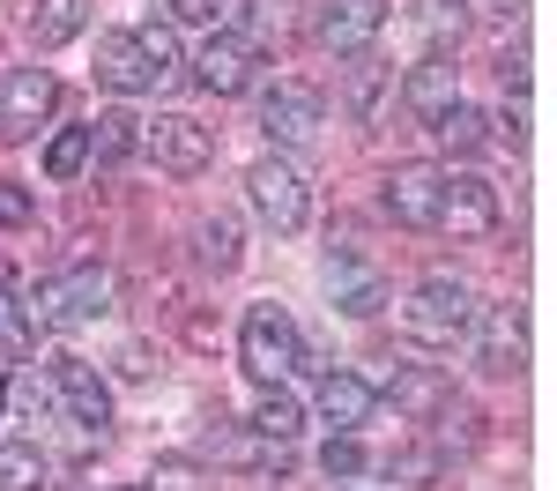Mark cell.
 I'll return each instance as SVG.
<instances>
[{"mask_svg":"<svg viewBox=\"0 0 557 491\" xmlns=\"http://www.w3.org/2000/svg\"><path fill=\"white\" fill-rule=\"evenodd\" d=\"M238 357H246V372H253L260 388H283V372H298V365H305L298 320H290L283 306H253V312H246V328H238Z\"/></svg>","mask_w":557,"mask_h":491,"instance_id":"1","label":"cell"},{"mask_svg":"<svg viewBox=\"0 0 557 491\" xmlns=\"http://www.w3.org/2000/svg\"><path fill=\"white\" fill-rule=\"evenodd\" d=\"M312 30H320L327 52H364V45L386 30V0H327Z\"/></svg>","mask_w":557,"mask_h":491,"instance_id":"12","label":"cell"},{"mask_svg":"<svg viewBox=\"0 0 557 491\" xmlns=\"http://www.w3.org/2000/svg\"><path fill=\"white\" fill-rule=\"evenodd\" d=\"M134 149H141V120H134V112H104V120L89 127V157H97V164H127Z\"/></svg>","mask_w":557,"mask_h":491,"instance_id":"21","label":"cell"},{"mask_svg":"<svg viewBox=\"0 0 557 491\" xmlns=\"http://www.w3.org/2000/svg\"><path fill=\"white\" fill-rule=\"evenodd\" d=\"M194 261L209 268V275H231V268H238V217L215 209V217L194 223Z\"/></svg>","mask_w":557,"mask_h":491,"instance_id":"19","label":"cell"},{"mask_svg":"<svg viewBox=\"0 0 557 491\" xmlns=\"http://www.w3.org/2000/svg\"><path fill=\"white\" fill-rule=\"evenodd\" d=\"M38 351V320L15 291H0V357H30Z\"/></svg>","mask_w":557,"mask_h":491,"instance_id":"24","label":"cell"},{"mask_svg":"<svg viewBox=\"0 0 557 491\" xmlns=\"http://www.w3.org/2000/svg\"><path fill=\"white\" fill-rule=\"evenodd\" d=\"M454 105H461V67H454L446 52L417 60V67H409V112H417V120H438V112H454Z\"/></svg>","mask_w":557,"mask_h":491,"instance_id":"15","label":"cell"},{"mask_svg":"<svg viewBox=\"0 0 557 491\" xmlns=\"http://www.w3.org/2000/svg\"><path fill=\"white\" fill-rule=\"evenodd\" d=\"M141 149L164 164L172 179H201L215 164V134L209 127H194V120H141Z\"/></svg>","mask_w":557,"mask_h":491,"instance_id":"6","label":"cell"},{"mask_svg":"<svg viewBox=\"0 0 557 491\" xmlns=\"http://www.w3.org/2000/svg\"><path fill=\"white\" fill-rule=\"evenodd\" d=\"M475 365H483L491 380H513L520 365H528V320H520L513 298L483 312V335H475Z\"/></svg>","mask_w":557,"mask_h":491,"instance_id":"10","label":"cell"},{"mask_svg":"<svg viewBox=\"0 0 557 491\" xmlns=\"http://www.w3.org/2000/svg\"><path fill=\"white\" fill-rule=\"evenodd\" d=\"M335 306L364 320V312H380V306H386V283H380V275H349L343 291H335Z\"/></svg>","mask_w":557,"mask_h":491,"instance_id":"29","label":"cell"},{"mask_svg":"<svg viewBox=\"0 0 557 491\" xmlns=\"http://www.w3.org/2000/svg\"><path fill=\"white\" fill-rule=\"evenodd\" d=\"M380 89H386V67L380 60H357L349 67V112L357 120H380Z\"/></svg>","mask_w":557,"mask_h":491,"instance_id":"26","label":"cell"},{"mask_svg":"<svg viewBox=\"0 0 557 491\" xmlns=\"http://www.w3.org/2000/svg\"><path fill=\"white\" fill-rule=\"evenodd\" d=\"M0 409H8V380H0Z\"/></svg>","mask_w":557,"mask_h":491,"instance_id":"37","label":"cell"},{"mask_svg":"<svg viewBox=\"0 0 557 491\" xmlns=\"http://www.w3.org/2000/svg\"><path fill=\"white\" fill-rule=\"evenodd\" d=\"M52 105H60V83L45 67H8L0 75V142H30L52 120Z\"/></svg>","mask_w":557,"mask_h":491,"instance_id":"3","label":"cell"},{"mask_svg":"<svg viewBox=\"0 0 557 491\" xmlns=\"http://www.w3.org/2000/svg\"><path fill=\"white\" fill-rule=\"evenodd\" d=\"M120 372H127V380H149V372H157V351H149V343H127V351H120Z\"/></svg>","mask_w":557,"mask_h":491,"instance_id":"33","label":"cell"},{"mask_svg":"<svg viewBox=\"0 0 557 491\" xmlns=\"http://www.w3.org/2000/svg\"><path fill=\"white\" fill-rule=\"evenodd\" d=\"M320 469H327V477H357V469H364V446L349 440V432H335L327 454H320Z\"/></svg>","mask_w":557,"mask_h":491,"instance_id":"31","label":"cell"},{"mask_svg":"<svg viewBox=\"0 0 557 491\" xmlns=\"http://www.w3.org/2000/svg\"><path fill=\"white\" fill-rule=\"evenodd\" d=\"M386 395H394L401 417H438V409L454 402V388H446L438 365H394V372H386Z\"/></svg>","mask_w":557,"mask_h":491,"instance_id":"16","label":"cell"},{"mask_svg":"<svg viewBox=\"0 0 557 491\" xmlns=\"http://www.w3.org/2000/svg\"><path fill=\"white\" fill-rule=\"evenodd\" d=\"M253 67H260V52L238 30H215L201 52H194V83L209 89V97H238V89H253Z\"/></svg>","mask_w":557,"mask_h":491,"instance_id":"7","label":"cell"},{"mask_svg":"<svg viewBox=\"0 0 557 491\" xmlns=\"http://www.w3.org/2000/svg\"><path fill=\"white\" fill-rule=\"evenodd\" d=\"M475 15H483V23H513L520 15V0H469Z\"/></svg>","mask_w":557,"mask_h":491,"instance_id":"36","label":"cell"},{"mask_svg":"<svg viewBox=\"0 0 557 491\" xmlns=\"http://www.w3.org/2000/svg\"><path fill=\"white\" fill-rule=\"evenodd\" d=\"M89 8H97V0H38V8H30V45H38V52H60L67 38H83Z\"/></svg>","mask_w":557,"mask_h":491,"instance_id":"18","label":"cell"},{"mask_svg":"<svg viewBox=\"0 0 557 491\" xmlns=\"http://www.w3.org/2000/svg\"><path fill=\"white\" fill-rule=\"evenodd\" d=\"M45 409H52V402H45V388H23V395H15V417H23V425H38Z\"/></svg>","mask_w":557,"mask_h":491,"instance_id":"35","label":"cell"},{"mask_svg":"<svg viewBox=\"0 0 557 491\" xmlns=\"http://www.w3.org/2000/svg\"><path fill=\"white\" fill-rule=\"evenodd\" d=\"M298 425H305V409H298V395H283V388H268V395L253 402V432L260 440H298Z\"/></svg>","mask_w":557,"mask_h":491,"instance_id":"23","label":"cell"},{"mask_svg":"<svg viewBox=\"0 0 557 491\" xmlns=\"http://www.w3.org/2000/svg\"><path fill=\"white\" fill-rule=\"evenodd\" d=\"M134 45H141V60L157 67V83H172V75H178V30H172V23H141Z\"/></svg>","mask_w":557,"mask_h":491,"instance_id":"25","label":"cell"},{"mask_svg":"<svg viewBox=\"0 0 557 491\" xmlns=\"http://www.w3.org/2000/svg\"><path fill=\"white\" fill-rule=\"evenodd\" d=\"M38 484H45L38 446H0V491H38Z\"/></svg>","mask_w":557,"mask_h":491,"instance_id":"27","label":"cell"},{"mask_svg":"<svg viewBox=\"0 0 557 491\" xmlns=\"http://www.w3.org/2000/svg\"><path fill=\"white\" fill-rule=\"evenodd\" d=\"M215 8H223V0H172L178 23H215Z\"/></svg>","mask_w":557,"mask_h":491,"instance_id":"34","label":"cell"},{"mask_svg":"<svg viewBox=\"0 0 557 491\" xmlns=\"http://www.w3.org/2000/svg\"><path fill=\"white\" fill-rule=\"evenodd\" d=\"M97 312H112V275L89 268V261L67 268V275H52V283H38V298H30V320H38V328H83Z\"/></svg>","mask_w":557,"mask_h":491,"instance_id":"2","label":"cell"},{"mask_svg":"<svg viewBox=\"0 0 557 491\" xmlns=\"http://www.w3.org/2000/svg\"><path fill=\"white\" fill-rule=\"evenodd\" d=\"M246 194H253V209L275 223V231H298V223H305V179H298V164L260 157L253 172H246Z\"/></svg>","mask_w":557,"mask_h":491,"instance_id":"8","label":"cell"},{"mask_svg":"<svg viewBox=\"0 0 557 491\" xmlns=\"http://www.w3.org/2000/svg\"><path fill=\"white\" fill-rule=\"evenodd\" d=\"M30 217H38V209H30V194H23L15 179H0V231H23Z\"/></svg>","mask_w":557,"mask_h":491,"instance_id":"32","label":"cell"},{"mask_svg":"<svg viewBox=\"0 0 557 491\" xmlns=\"http://www.w3.org/2000/svg\"><path fill=\"white\" fill-rule=\"evenodd\" d=\"M394 484L401 491H431L438 484V454H394Z\"/></svg>","mask_w":557,"mask_h":491,"instance_id":"30","label":"cell"},{"mask_svg":"<svg viewBox=\"0 0 557 491\" xmlns=\"http://www.w3.org/2000/svg\"><path fill=\"white\" fill-rule=\"evenodd\" d=\"M320 417H327L335 432H357V425L372 417V380H357V372H327V380H320Z\"/></svg>","mask_w":557,"mask_h":491,"instance_id":"17","label":"cell"},{"mask_svg":"<svg viewBox=\"0 0 557 491\" xmlns=\"http://www.w3.org/2000/svg\"><path fill=\"white\" fill-rule=\"evenodd\" d=\"M238 38L253 45H290L298 38V0H246V30H238Z\"/></svg>","mask_w":557,"mask_h":491,"instance_id":"20","label":"cell"},{"mask_svg":"<svg viewBox=\"0 0 557 491\" xmlns=\"http://www.w3.org/2000/svg\"><path fill=\"white\" fill-rule=\"evenodd\" d=\"M320 89L305 83H275L268 89V105H260V127H268V142H312L320 134Z\"/></svg>","mask_w":557,"mask_h":491,"instance_id":"13","label":"cell"},{"mask_svg":"<svg viewBox=\"0 0 557 491\" xmlns=\"http://www.w3.org/2000/svg\"><path fill=\"white\" fill-rule=\"evenodd\" d=\"M438 164H394V172H386V217L394 223H409V231H431V223H438Z\"/></svg>","mask_w":557,"mask_h":491,"instance_id":"9","label":"cell"},{"mask_svg":"<svg viewBox=\"0 0 557 491\" xmlns=\"http://www.w3.org/2000/svg\"><path fill=\"white\" fill-rule=\"evenodd\" d=\"M83 164H89V127L52 134V149H45V172H52V179H75Z\"/></svg>","mask_w":557,"mask_h":491,"instance_id":"28","label":"cell"},{"mask_svg":"<svg viewBox=\"0 0 557 491\" xmlns=\"http://www.w3.org/2000/svg\"><path fill=\"white\" fill-rule=\"evenodd\" d=\"M438 223L454 238H491L498 231V186L483 172H446L438 179Z\"/></svg>","mask_w":557,"mask_h":491,"instance_id":"5","label":"cell"},{"mask_svg":"<svg viewBox=\"0 0 557 491\" xmlns=\"http://www.w3.org/2000/svg\"><path fill=\"white\" fill-rule=\"evenodd\" d=\"M431 134H438L454 157H475V149H491V120H483L475 105H454V112H438V120H431Z\"/></svg>","mask_w":557,"mask_h":491,"instance_id":"22","label":"cell"},{"mask_svg":"<svg viewBox=\"0 0 557 491\" xmlns=\"http://www.w3.org/2000/svg\"><path fill=\"white\" fill-rule=\"evenodd\" d=\"M97 83L120 89V97H141V89H164L157 83V67L141 60V45L134 30H112V38H97Z\"/></svg>","mask_w":557,"mask_h":491,"instance_id":"14","label":"cell"},{"mask_svg":"<svg viewBox=\"0 0 557 491\" xmlns=\"http://www.w3.org/2000/svg\"><path fill=\"white\" fill-rule=\"evenodd\" d=\"M52 388H60L67 417H75L83 432H104V425H112V388L89 372L83 357H52Z\"/></svg>","mask_w":557,"mask_h":491,"instance_id":"11","label":"cell"},{"mask_svg":"<svg viewBox=\"0 0 557 491\" xmlns=\"http://www.w3.org/2000/svg\"><path fill=\"white\" fill-rule=\"evenodd\" d=\"M401 320H409V335H417V343H454V335L475 320V306H469V291H461L454 275H424Z\"/></svg>","mask_w":557,"mask_h":491,"instance_id":"4","label":"cell"}]
</instances>
